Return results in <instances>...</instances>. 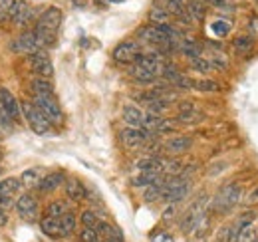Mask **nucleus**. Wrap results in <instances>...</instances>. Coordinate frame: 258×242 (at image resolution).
I'll list each match as a JSON object with an SVG mask.
<instances>
[{
	"label": "nucleus",
	"instance_id": "15",
	"mask_svg": "<svg viewBox=\"0 0 258 242\" xmlns=\"http://www.w3.org/2000/svg\"><path fill=\"white\" fill-rule=\"evenodd\" d=\"M64 181H66V173L64 171H52V173H48V175H44L40 183H38V193H42V195H52V193H56L60 187H64Z\"/></svg>",
	"mask_w": 258,
	"mask_h": 242
},
{
	"label": "nucleus",
	"instance_id": "19",
	"mask_svg": "<svg viewBox=\"0 0 258 242\" xmlns=\"http://www.w3.org/2000/svg\"><path fill=\"white\" fill-rule=\"evenodd\" d=\"M129 76L137 82V84H141V86H149V84H155L157 80H159V76H155L153 72H149V70H145V68H141V66H131L129 68Z\"/></svg>",
	"mask_w": 258,
	"mask_h": 242
},
{
	"label": "nucleus",
	"instance_id": "16",
	"mask_svg": "<svg viewBox=\"0 0 258 242\" xmlns=\"http://www.w3.org/2000/svg\"><path fill=\"white\" fill-rule=\"evenodd\" d=\"M38 226H40V232L52 240H58L62 238V232H60V218H54V216H48L44 214L40 220H38Z\"/></svg>",
	"mask_w": 258,
	"mask_h": 242
},
{
	"label": "nucleus",
	"instance_id": "35",
	"mask_svg": "<svg viewBox=\"0 0 258 242\" xmlns=\"http://www.w3.org/2000/svg\"><path fill=\"white\" fill-rule=\"evenodd\" d=\"M189 64H191V68H193L195 72H199V74H209V72H213L211 62L207 60L205 56H197L193 60H189Z\"/></svg>",
	"mask_w": 258,
	"mask_h": 242
},
{
	"label": "nucleus",
	"instance_id": "21",
	"mask_svg": "<svg viewBox=\"0 0 258 242\" xmlns=\"http://www.w3.org/2000/svg\"><path fill=\"white\" fill-rule=\"evenodd\" d=\"M80 226V220L74 212H66L64 216H60V232H62V238H70Z\"/></svg>",
	"mask_w": 258,
	"mask_h": 242
},
{
	"label": "nucleus",
	"instance_id": "4",
	"mask_svg": "<svg viewBox=\"0 0 258 242\" xmlns=\"http://www.w3.org/2000/svg\"><path fill=\"white\" fill-rule=\"evenodd\" d=\"M20 109H22V117L26 119L28 127L32 129L36 135H46V133L52 131L50 121L42 115V111L34 105V101H28V99L22 101V103H20Z\"/></svg>",
	"mask_w": 258,
	"mask_h": 242
},
{
	"label": "nucleus",
	"instance_id": "1",
	"mask_svg": "<svg viewBox=\"0 0 258 242\" xmlns=\"http://www.w3.org/2000/svg\"><path fill=\"white\" fill-rule=\"evenodd\" d=\"M242 199H244V189H242V185L238 181H228V183H225V185L215 193V197L211 199L209 211L213 212V214L225 216V214H230V212L234 211V209L242 203Z\"/></svg>",
	"mask_w": 258,
	"mask_h": 242
},
{
	"label": "nucleus",
	"instance_id": "47",
	"mask_svg": "<svg viewBox=\"0 0 258 242\" xmlns=\"http://www.w3.org/2000/svg\"><path fill=\"white\" fill-rule=\"evenodd\" d=\"M256 228H258V216H256Z\"/></svg>",
	"mask_w": 258,
	"mask_h": 242
},
{
	"label": "nucleus",
	"instance_id": "24",
	"mask_svg": "<svg viewBox=\"0 0 258 242\" xmlns=\"http://www.w3.org/2000/svg\"><path fill=\"white\" fill-rule=\"evenodd\" d=\"M28 8L30 6L26 4V0H10L8 2V18L18 24L22 20V16L28 12Z\"/></svg>",
	"mask_w": 258,
	"mask_h": 242
},
{
	"label": "nucleus",
	"instance_id": "28",
	"mask_svg": "<svg viewBox=\"0 0 258 242\" xmlns=\"http://www.w3.org/2000/svg\"><path fill=\"white\" fill-rule=\"evenodd\" d=\"M215 240L217 242H234V222H232V218L226 220L225 224H221V226L217 228Z\"/></svg>",
	"mask_w": 258,
	"mask_h": 242
},
{
	"label": "nucleus",
	"instance_id": "9",
	"mask_svg": "<svg viewBox=\"0 0 258 242\" xmlns=\"http://www.w3.org/2000/svg\"><path fill=\"white\" fill-rule=\"evenodd\" d=\"M26 62H28L30 70H32L38 78L50 80V78L54 76V66H52L50 54H48L46 50H40V52H36V54H30V56L26 58Z\"/></svg>",
	"mask_w": 258,
	"mask_h": 242
},
{
	"label": "nucleus",
	"instance_id": "30",
	"mask_svg": "<svg viewBox=\"0 0 258 242\" xmlns=\"http://www.w3.org/2000/svg\"><path fill=\"white\" fill-rule=\"evenodd\" d=\"M78 220H80V226H88V228H96L97 222L101 220L99 218V214H97L94 209H84V211L80 212V216H78Z\"/></svg>",
	"mask_w": 258,
	"mask_h": 242
},
{
	"label": "nucleus",
	"instance_id": "46",
	"mask_svg": "<svg viewBox=\"0 0 258 242\" xmlns=\"http://www.w3.org/2000/svg\"><path fill=\"white\" fill-rule=\"evenodd\" d=\"M0 2H2V4H6V2H10V0H0Z\"/></svg>",
	"mask_w": 258,
	"mask_h": 242
},
{
	"label": "nucleus",
	"instance_id": "49",
	"mask_svg": "<svg viewBox=\"0 0 258 242\" xmlns=\"http://www.w3.org/2000/svg\"><path fill=\"white\" fill-rule=\"evenodd\" d=\"M203 2H211V0H203Z\"/></svg>",
	"mask_w": 258,
	"mask_h": 242
},
{
	"label": "nucleus",
	"instance_id": "27",
	"mask_svg": "<svg viewBox=\"0 0 258 242\" xmlns=\"http://www.w3.org/2000/svg\"><path fill=\"white\" fill-rule=\"evenodd\" d=\"M234 242H258L256 222H248V224H244V226L238 230V234H236Z\"/></svg>",
	"mask_w": 258,
	"mask_h": 242
},
{
	"label": "nucleus",
	"instance_id": "12",
	"mask_svg": "<svg viewBox=\"0 0 258 242\" xmlns=\"http://www.w3.org/2000/svg\"><path fill=\"white\" fill-rule=\"evenodd\" d=\"M12 50H14L16 54H26V56H30V54L40 52L42 46H40V42H38V38H36L34 30H28V32H22V34L14 40Z\"/></svg>",
	"mask_w": 258,
	"mask_h": 242
},
{
	"label": "nucleus",
	"instance_id": "34",
	"mask_svg": "<svg viewBox=\"0 0 258 242\" xmlns=\"http://www.w3.org/2000/svg\"><path fill=\"white\" fill-rule=\"evenodd\" d=\"M42 179V173H40V169H26L24 173H22V177H20V181L22 185H26V187H38V183Z\"/></svg>",
	"mask_w": 258,
	"mask_h": 242
},
{
	"label": "nucleus",
	"instance_id": "11",
	"mask_svg": "<svg viewBox=\"0 0 258 242\" xmlns=\"http://www.w3.org/2000/svg\"><path fill=\"white\" fill-rule=\"evenodd\" d=\"M195 145V139L191 135H169L163 141V151L167 155H183V153L191 151V147Z\"/></svg>",
	"mask_w": 258,
	"mask_h": 242
},
{
	"label": "nucleus",
	"instance_id": "5",
	"mask_svg": "<svg viewBox=\"0 0 258 242\" xmlns=\"http://www.w3.org/2000/svg\"><path fill=\"white\" fill-rule=\"evenodd\" d=\"M119 137H121V145H123L125 149H129V151L141 149V147H145L149 141L155 139V135L149 133V131H145L143 127H125V129H121Z\"/></svg>",
	"mask_w": 258,
	"mask_h": 242
},
{
	"label": "nucleus",
	"instance_id": "25",
	"mask_svg": "<svg viewBox=\"0 0 258 242\" xmlns=\"http://www.w3.org/2000/svg\"><path fill=\"white\" fill-rule=\"evenodd\" d=\"M30 91H32V95H50V93H54V86L50 80L34 76L30 80Z\"/></svg>",
	"mask_w": 258,
	"mask_h": 242
},
{
	"label": "nucleus",
	"instance_id": "40",
	"mask_svg": "<svg viewBox=\"0 0 258 242\" xmlns=\"http://www.w3.org/2000/svg\"><path fill=\"white\" fill-rule=\"evenodd\" d=\"M177 209H179V203H167L165 211H163V220H169L177 214Z\"/></svg>",
	"mask_w": 258,
	"mask_h": 242
},
{
	"label": "nucleus",
	"instance_id": "33",
	"mask_svg": "<svg viewBox=\"0 0 258 242\" xmlns=\"http://www.w3.org/2000/svg\"><path fill=\"white\" fill-rule=\"evenodd\" d=\"M193 90L205 91V93H217V91L221 90V86H219V82H215V80L203 78V80H197V82H195Z\"/></svg>",
	"mask_w": 258,
	"mask_h": 242
},
{
	"label": "nucleus",
	"instance_id": "23",
	"mask_svg": "<svg viewBox=\"0 0 258 242\" xmlns=\"http://www.w3.org/2000/svg\"><path fill=\"white\" fill-rule=\"evenodd\" d=\"M163 175L161 173H137V175H133L131 177V187H135V189H147V187H151L153 183H157L161 179Z\"/></svg>",
	"mask_w": 258,
	"mask_h": 242
},
{
	"label": "nucleus",
	"instance_id": "3",
	"mask_svg": "<svg viewBox=\"0 0 258 242\" xmlns=\"http://www.w3.org/2000/svg\"><path fill=\"white\" fill-rule=\"evenodd\" d=\"M32 101H34V105L42 111V115L50 121L52 127L62 125V121H64V111H62V107H60V103H58V99H56L54 93H50V95H34Z\"/></svg>",
	"mask_w": 258,
	"mask_h": 242
},
{
	"label": "nucleus",
	"instance_id": "41",
	"mask_svg": "<svg viewBox=\"0 0 258 242\" xmlns=\"http://www.w3.org/2000/svg\"><path fill=\"white\" fill-rule=\"evenodd\" d=\"M10 18H8V2L6 4H0V22L4 24V22H8Z\"/></svg>",
	"mask_w": 258,
	"mask_h": 242
},
{
	"label": "nucleus",
	"instance_id": "8",
	"mask_svg": "<svg viewBox=\"0 0 258 242\" xmlns=\"http://www.w3.org/2000/svg\"><path fill=\"white\" fill-rule=\"evenodd\" d=\"M0 115L8 121H20L22 119V109L18 99L12 95V91L4 86H0Z\"/></svg>",
	"mask_w": 258,
	"mask_h": 242
},
{
	"label": "nucleus",
	"instance_id": "37",
	"mask_svg": "<svg viewBox=\"0 0 258 242\" xmlns=\"http://www.w3.org/2000/svg\"><path fill=\"white\" fill-rule=\"evenodd\" d=\"M211 30H213V34L217 38H225V36H228V32H230V24L225 22V20H215L211 24Z\"/></svg>",
	"mask_w": 258,
	"mask_h": 242
},
{
	"label": "nucleus",
	"instance_id": "7",
	"mask_svg": "<svg viewBox=\"0 0 258 242\" xmlns=\"http://www.w3.org/2000/svg\"><path fill=\"white\" fill-rule=\"evenodd\" d=\"M141 46H139V40H123L119 42L113 52H111V58L117 62V64H123V66H133L137 56L141 54Z\"/></svg>",
	"mask_w": 258,
	"mask_h": 242
},
{
	"label": "nucleus",
	"instance_id": "42",
	"mask_svg": "<svg viewBox=\"0 0 258 242\" xmlns=\"http://www.w3.org/2000/svg\"><path fill=\"white\" fill-rule=\"evenodd\" d=\"M248 30H250V36H252V38H258V18H252V20H250Z\"/></svg>",
	"mask_w": 258,
	"mask_h": 242
},
{
	"label": "nucleus",
	"instance_id": "36",
	"mask_svg": "<svg viewBox=\"0 0 258 242\" xmlns=\"http://www.w3.org/2000/svg\"><path fill=\"white\" fill-rule=\"evenodd\" d=\"M78 240L80 242H99L101 236L97 234L96 228H88V226H82L78 230Z\"/></svg>",
	"mask_w": 258,
	"mask_h": 242
},
{
	"label": "nucleus",
	"instance_id": "13",
	"mask_svg": "<svg viewBox=\"0 0 258 242\" xmlns=\"http://www.w3.org/2000/svg\"><path fill=\"white\" fill-rule=\"evenodd\" d=\"M64 193H66V199H68L70 203H82V201H86V199L90 197L88 187L80 181L78 177H66Z\"/></svg>",
	"mask_w": 258,
	"mask_h": 242
},
{
	"label": "nucleus",
	"instance_id": "26",
	"mask_svg": "<svg viewBox=\"0 0 258 242\" xmlns=\"http://www.w3.org/2000/svg\"><path fill=\"white\" fill-rule=\"evenodd\" d=\"M187 14L193 22H201L207 16V4L203 0H189L187 2Z\"/></svg>",
	"mask_w": 258,
	"mask_h": 242
},
{
	"label": "nucleus",
	"instance_id": "18",
	"mask_svg": "<svg viewBox=\"0 0 258 242\" xmlns=\"http://www.w3.org/2000/svg\"><path fill=\"white\" fill-rule=\"evenodd\" d=\"M143 117L145 111H141V107H137L135 103H129L121 111V119L127 127H143Z\"/></svg>",
	"mask_w": 258,
	"mask_h": 242
},
{
	"label": "nucleus",
	"instance_id": "29",
	"mask_svg": "<svg viewBox=\"0 0 258 242\" xmlns=\"http://www.w3.org/2000/svg\"><path fill=\"white\" fill-rule=\"evenodd\" d=\"M24 185L18 177H8L0 181V195H16Z\"/></svg>",
	"mask_w": 258,
	"mask_h": 242
},
{
	"label": "nucleus",
	"instance_id": "31",
	"mask_svg": "<svg viewBox=\"0 0 258 242\" xmlns=\"http://www.w3.org/2000/svg\"><path fill=\"white\" fill-rule=\"evenodd\" d=\"M179 129V123L177 119H171V117H161L159 125L155 127V135H171L173 131Z\"/></svg>",
	"mask_w": 258,
	"mask_h": 242
},
{
	"label": "nucleus",
	"instance_id": "32",
	"mask_svg": "<svg viewBox=\"0 0 258 242\" xmlns=\"http://www.w3.org/2000/svg\"><path fill=\"white\" fill-rule=\"evenodd\" d=\"M207 60L211 62V68H213V70H221V72H226V70H228V58H226L223 52H219V50H215Z\"/></svg>",
	"mask_w": 258,
	"mask_h": 242
},
{
	"label": "nucleus",
	"instance_id": "43",
	"mask_svg": "<svg viewBox=\"0 0 258 242\" xmlns=\"http://www.w3.org/2000/svg\"><path fill=\"white\" fill-rule=\"evenodd\" d=\"M6 224H8V212L0 211V228H4Z\"/></svg>",
	"mask_w": 258,
	"mask_h": 242
},
{
	"label": "nucleus",
	"instance_id": "2",
	"mask_svg": "<svg viewBox=\"0 0 258 242\" xmlns=\"http://www.w3.org/2000/svg\"><path fill=\"white\" fill-rule=\"evenodd\" d=\"M209 203H211V199L205 193L199 195L195 201H191V205L181 212V216H179V228H181V232H185V234H191L193 232L195 224L199 222V218L209 211Z\"/></svg>",
	"mask_w": 258,
	"mask_h": 242
},
{
	"label": "nucleus",
	"instance_id": "39",
	"mask_svg": "<svg viewBox=\"0 0 258 242\" xmlns=\"http://www.w3.org/2000/svg\"><path fill=\"white\" fill-rule=\"evenodd\" d=\"M16 205V199H14V195H0V211H6L10 207H14Z\"/></svg>",
	"mask_w": 258,
	"mask_h": 242
},
{
	"label": "nucleus",
	"instance_id": "38",
	"mask_svg": "<svg viewBox=\"0 0 258 242\" xmlns=\"http://www.w3.org/2000/svg\"><path fill=\"white\" fill-rule=\"evenodd\" d=\"M242 205H244L246 209H254V207H258V185L256 187H252L248 193H244Z\"/></svg>",
	"mask_w": 258,
	"mask_h": 242
},
{
	"label": "nucleus",
	"instance_id": "45",
	"mask_svg": "<svg viewBox=\"0 0 258 242\" xmlns=\"http://www.w3.org/2000/svg\"><path fill=\"white\" fill-rule=\"evenodd\" d=\"M107 2H113V4H117V2H123V0H107Z\"/></svg>",
	"mask_w": 258,
	"mask_h": 242
},
{
	"label": "nucleus",
	"instance_id": "10",
	"mask_svg": "<svg viewBox=\"0 0 258 242\" xmlns=\"http://www.w3.org/2000/svg\"><path fill=\"white\" fill-rule=\"evenodd\" d=\"M62 20H64L62 10H60L58 6H50V8H46V10L38 16V20H36V26H34V28L44 30V32H50V34H56V30H58V28H60V24H62Z\"/></svg>",
	"mask_w": 258,
	"mask_h": 242
},
{
	"label": "nucleus",
	"instance_id": "48",
	"mask_svg": "<svg viewBox=\"0 0 258 242\" xmlns=\"http://www.w3.org/2000/svg\"><path fill=\"white\" fill-rule=\"evenodd\" d=\"M0 175H2V167H0Z\"/></svg>",
	"mask_w": 258,
	"mask_h": 242
},
{
	"label": "nucleus",
	"instance_id": "14",
	"mask_svg": "<svg viewBox=\"0 0 258 242\" xmlns=\"http://www.w3.org/2000/svg\"><path fill=\"white\" fill-rule=\"evenodd\" d=\"M177 123L179 125H195L205 119V113L201 109H197V105L191 101H183L179 103V113H177Z\"/></svg>",
	"mask_w": 258,
	"mask_h": 242
},
{
	"label": "nucleus",
	"instance_id": "22",
	"mask_svg": "<svg viewBox=\"0 0 258 242\" xmlns=\"http://www.w3.org/2000/svg\"><path fill=\"white\" fill-rule=\"evenodd\" d=\"M70 211H72V207H70V201H68V199H54V201H50V203L46 205L44 214L54 216V218H60V216H64L66 212H70Z\"/></svg>",
	"mask_w": 258,
	"mask_h": 242
},
{
	"label": "nucleus",
	"instance_id": "20",
	"mask_svg": "<svg viewBox=\"0 0 258 242\" xmlns=\"http://www.w3.org/2000/svg\"><path fill=\"white\" fill-rule=\"evenodd\" d=\"M147 20H149V24H153V26L173 24V16H171L165 8H159V6H151V8H149V12H147Z\"/></svg>",
	"mask_w": 258,
	"mask_h": 242
},
{
	"label": "nucleus",
	"instance_id": "17",
	"mask_svg": "<svg viewBox=\"0 0 258 242\" xmlns=\"http://www.w3.org/2000/svg\"><path fill=\"white\" fill-rule=\"evenodd\" d=\"M232 52L236 56H248L254 50V38L250 34H238L232 38Z\"/></svg>",
	"mask_w": 258,
	"mask_h": 242
},
{
	"label": "nucleus",
	"instance_id": "6",
	"mask_svg": "<svg viewBox=\"0 0 258 242\" xmlns=\"http://www.w3.org/2000/svg\"><path fill=\"white\" fill-rule=\"evenodd\" d=\"M16 212H18V216L22 218V220H26V222H38L42 216H40V203H38V199L34 197L32 193H24V195H20L18 199H16Z\"/></svg>",
	"mask_w": 258,
	"mask_h": 242
},
{
	"label": "nucleus",
	"instance_id": "44",
	"mask_svg": "<svg viewBox=\"0 0 258 242\" xmlns=\"http://www.w3.org/2000/svg\"><path fill=\"white\" fill-rule=\"evenodd\" d=\"M101 242H117V240H113V238H101Z\"/></svg>",
	"mask_w": 258,
	"mask_h": 242
}]
</instances>
